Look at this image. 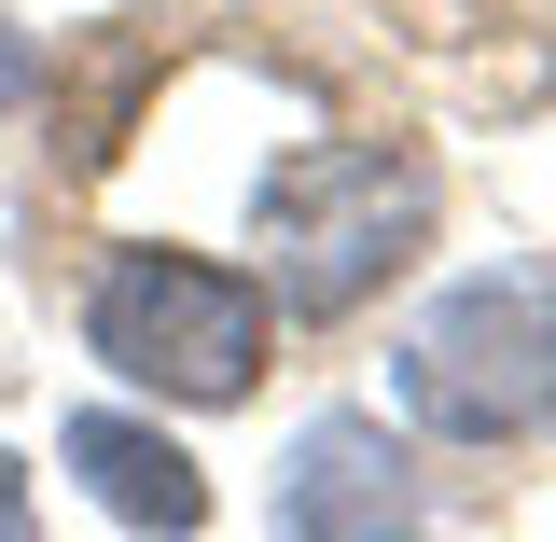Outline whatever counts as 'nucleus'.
I'll use <instances>...</instances> for the list:
<instances>
[{
	"mask_svg": "<svg viewBox=\"0 0 556 542\" xmlns=\"http://www.w3.org/2000/svg\"><path fill=\"white\" fill-rule=\"evenodd\" d=\"M251 223H265V278L292 320H348L362 292H390L431 237V167L404 139H306L251 181Z\"/></svg>",
	"mask_w": 556,
	"mask_h": 542,
	"instance_id": "obj_1",
	"label": "nucleus"
},
{
	"mask_svg": "<svg viewBox=\"0 0 556 542\" xmlns=\"http://www.w3.org/2000/svg\"><path fill=\"white\" fill-rule=\"evenodd\" d=\"M390 390L445 445H515L556 417V278L543 265H473L445 278L390 348Z\"/></svg>",
	"mask_w": 556,
	"mask_h": 542,
	"instance_id": "obj_2",
	"label": "nucleus"
},
{
	"mask_svg": "<svg viewBox=\"0 0 556 542\" xmlns=\"http://www.w3.org/2000/svg\"><path fill=\"white\" fill-rule=\"evenodd\" d=\"M84 348L153 404H251L278 362V306L265 278L208 265V251H112L84 292Z\"/></svg>",
	"mask_w": 556,
	"mask_h": 542,
	"instance_id": "obj_3",
	"label": "nucleus"
},
{
	"mask_svg": "<svg viewBox=\"0 0 556 542\" xmlns=\"http://www.w3.org/2000/svg\"><path fill=\"white\" fill-rule=\"evenodd\" d=\"M278 542H417V459L390 417H306L278 459Z\"/></svg>",
	"mask_w": 556,
	"mask_h": 542,
	"instance_id": "obj_4",
	"label": "nucleus"
},
{
	"mask_svg": "<svg viewBox=\"0 0 556 542\" xmlns=\"http://www.w3.org/2000/svg\"><path fill=\"white\" fill-rule=\"evenodd\" d=\"M56 459L98 487V515H126L139 542H195V529H208V474L153 431V417H126V404H84V417L56 431Z\"/></svg>",
	"mask_w": 556,
	"mask_h": 542,
	"instance_id": "obj_5",
	"label": "nucleus"
},
{
	"mask_svg": "<svg viewBox=\"0 0 556 542\" xmlns=\"http://www.w3.org/2000/svg\"><path fill=\"white\" fill-rule=\"evenodd\" d=\"M28 84H42V42H28V28H14V14H0V112H14V98H28Z\"/></svg>",
	"mask_w": 556,
	"mask_h": 542,
	"instance_id": "obj_6",
	"label": "nucleus"
},
{
	"mask_svg": "<svg viewBox=\"0 0 556 542\" xmlns=\"http://www.w3.org/2000/svg\"><path fill=\"white\" fill-rule=\"evenodd\" d=\"M28 529H42V501H28V459L0 445V542H28Z\"/></svg>",
	"mask_w": 556,
	"mask_h": 542,
	"instance_id": "obj_7",
	"label": "nucleus"
}]
</instances>
